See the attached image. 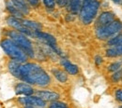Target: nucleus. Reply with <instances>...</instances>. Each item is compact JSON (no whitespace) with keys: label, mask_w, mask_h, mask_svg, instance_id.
I'll list each match as a JSON object with an SVG mask.
<instances>
[{"label":"nucleus","mask_w":122,"mask_h":108,"mask_svg":"<svg viewBox=\"0 0 122 108\" xmlns=\"http://www.w3.org/2000/svg\"><path fill=\"white\" fill-rule=\"evenodd\" d=\"M117 19L116 14L112 11H103L97 17V20L95 22V28L97 27H102L110 24Z\"/></svg>","instance_id":"9"},{"label":"nucleus","mask_w":122,"mask_h":108,"mask_svg":"<svg viewBox=\"0 0 122 108\" xmlns=\"http://www.w3.org/2000/svg\"><path fill=\"white\" fill-rule=\"evenodd\" d=\"M51 72H52V75L56 77V79L58 80L60 83H66L69 79L67 73L58 68H53Z\"/></svg>","instance_id":"16"},{"label":"nucleus","mask_w":122,"mask_h":108,"mask_svg":"<svg viewBox=\"0 0 122 108\" xmlns=\"http://www.w3.org/2000/svg\"><path fill=\"white\" fill-rule=\"evenodd\" d=\"M7 9H8V10L10 11V13L11 14V16H14V17L19 18V19H22V18L24 17V14L16 9L15 7L13 6V4L11 3L10 0L9 2H7Z\"/></svg>","instance_id":"19"},{"label":"nucleus","mask_w":122,"mask_h":108,"mask_svg":"<svg viewBox=\"0 0 122 108\" xmlns=\"http://www.w3.org/2000/svg\"><path fill=\"white\" fill-rule=\"evenodd\" d=\"M105 55L108 58H118L122 57V44L108 47L105 50Z\"/></svg>","instance_id":"13"},{"label":"nucleus","mask_w":122,"mask_h":108,"mask_svg":"<svg viewBox=\"0 0 122 108\" xmlns=\"http://www.w3.org/2000/svg\"><path fill=\"white\" fill-rule=\"evenodd\" d=\"M47 108H70L69 104L65 102H61L59 100L51 102L49 104V105L47 106Z\"/></svg>","instance_id":"21"},{"label":"nucleus","mask_w":122,"mask_h":108,"mask_svg":"<svg viewBox=\"0 0 122 108\" xmlns=\"http://www.w3.org/2000/svg\"><path fill=\"white\" fill-rule=\"evenodd\" d=\"M7 23L10 27L14 28L16 31L20 32V33H22L27 36H35L36 32L27 28L26 26H25L23 22H22V19L16 18L14 16H10L7 18Z\"/></svg>","instance_id":"8"},{"label":"nucleus","mask_w":122,"mask_h":108,"mask_svg":"<svg viewBox=\"0 0 122 108\" xmlns=\"http://www.w3.org/2000/svg\"><path fill=\"white\" fill-rule=\"evenodd\" d=\"M118 108H122V104H121V105H119V106H118Z\"/></svg>","instance_id":"28"},{"label":"nucleus","mask_w":122,"mask_h":108,"mask_svg":"<svg viewBox=\"0 0 122 108\" xmlns=\"http://www.w3.org/2000/svg\"><path fill=\"white\" fill-rule=\"evenodd\" d=\"M69 10L72 14H78L80 13V10L82 9V5L80 3V0H71V2L68 4Z\"/></svg>","instance_id":"17"},{"label":"nucleus","mask_w":122,"mask_h":108,"mask_svg":"<svg viewBox=\"0 0 122 108\" xmlns=\"http://www.w3.org/2000/svg\"><path fill=\"white\" fill-rule=\"evenodd\" d=\"M26 1L30 4L32 7H34V8L38 7L39 4H40V0H26Z\"/></svg>","instance_id":"27"},{"label":"nucleus","mask_w":122,"mask_h":108,"mask_svg":"<svg viewBox=\"0 0 122 108\" xmlns=\"http://www.w3.org/2000/svg\"><path fill=\"white\" fill-rule=\"evenodd\" d=\"M10 1L13 4V6L24 15H26L29 13V8L27 7L26 2L25 0H10Z\"/></svg>","instance_id":"15"},{"label":"nucleus","mask_w":122,"mask_h":108,"mask_svg":"<svg viewBox=\"0 0 122 108\" xmlns=\"http://www.w3.org/2000/svg\"><path fill=\"white\" fill-rule=\"evenodd\" d=\"M22 62L15 61V60H10V62L8 64V68L9 71L10 72V74L13 77H17L20 79V74H21V66H22Z\"/></svg>","instance_id":"14"},{"label":"nucleus","mask_w":122,"mask_h":108,"mask_svg":"<svg viewBox=\"0 0 122 108\" xmlns=\"http://www.w3.org/2000/svg\"><path fill=\"white\" fill-rule=\"evenodd\" d=\"M20 79L33 86L47 87L51 84V77L38 63L25 62L21 66Z\"/></svg>","instance_id":"1"},{"label":"nucleus","mask_w":122,"mask_h":108,"mask_svg":"<svg viewBox=\"0 0 122 108\" xmlns=\"http://www.w3.org/2000/svg\"><path fill=\"white\" fill-rule=\"evenodd\" d=\"M122 68V61H116V62L110 63L107 66V70L109 73H115Z\"/></svg>","instance_id":"20"},{"label":"nucleus","mask_w":122,"mask_h":108,"mask_svg":"<svg viewBox=\"0 0 122 108\" xmlns=\"http://www.w3.org/2000/svg\"><path fill=\"white\" fill-rule=\"evenodd\" d=\"M121 4H122V2H121Z\"/></svg>","instance_id":"29"},{"label":"nucleus","mask_w":122,"mask_h":108,"mask_svg":"<svg viewBox=\"0 0 122 108\" xmlns=\"http://www.w3.org/2000/svg\"><path fill=\"white\" fill-rule=\"evenodd\" d=\"M100 5L99 0H90L82 8L79 13V18L85 25H89L93 22L95 18L98 16Z\"/></svg>","instance_id":"4"},{"label":"nucleus","mask_w":122,"mask_h":108,"mask_svg":"<svg viewBox=\"0 0 122 108\" xmlns=\"http://www.w3.org/2000/svg\"><path fill=\"white\" fill-rule=\"evenodd\" d=\"M118 44H122V33L118 34L117 36L109 39L107 41V46L111 47V46H115V45H118Z\"/></svg>","instance_id":"22"},{"label":"nucleus","mask_w":122,"mask_h":108,"mask_svg":"<svg viewBox=\"0 0 122 108\" xmlns=\"http://www.w3.org/2000/svg\"><path fill=\"white\" fill-rule=\"evenodd\" d=\"M36 95L40 98H41L42 100H44L45 102H54L56 101L60 98V95L57 92L55 91H37Z\"/></svg>","instance_id":"11"},{"label":"nucleus","mask_w":122,"mask_h":108,"mask_svg":"<svg viewBox=\"0 0 122 108\" xmlns=\"http://www.w3.org/2000/svg\"><path fill=\"white\" fill-rule=\"evenodd\" d=\"M35 92L33 87L30 84L26 82H21L18 83L15 86V93L17 95H23V96H30Z\"/></svg>","instance_id":"10"},{"label":"nucleus","mask_w":122,"mask_h":108,"mask_svg":"<svg viewBox=\"0 0 122 108\" xmlns=\"http://www.w3.org/2000/svg\"><path fill=\"white\" fill-rule=\"evenodd\" d=\"M23 23L25 26H26L27 28H29L33 31H41V24L38 22H34V21H29V20H22Z\"/></svg>","instance_id":"18"},{"label":"nucleus","mask_w":122,"mask_h":108,"mask_svg":"<svg viewBox=\"0 0 122 108\" xmlns=\"http://www.w3.org/2000/svg\"><path fill=\"white\" fill-rule=\"evenodd\" d=\"M18 102L23 108H47V102L37 95L20 97Z\"/></svg>","instance_id":"6"},{"label":"nucleus","mask_w":122,"mask_h":108,"mask_svg":"<svg viewBox=\"0 0 122 108\" xmlns=\"http://www.w3.org/2000/svg\"><path fill=\"white\" fill-rule=\"evenodd\" d=\"M9 37H10V39L15 42L18 46L20 47L25 52V54L29 57V58H34L35 56V51L33 48L32 42L29 40V38L27 37V35L20 33V32L16 31V30H11L8 33Z\"/></svg>","instance_id":"5"},{"label":"nucleus","mask_w":122,"mask_h":108,"mask_svg":"<svg viewBox=\"0 0 122 108\" xmlns=\"http://www.w3.org/2000/svg\"><path fill=\"white\" fill-rule=\"evenodd\" d=\"M120 33H122V22L117 19L108 25L95 28L96 37L102 41H108Z\"/></svg>","instance_id":"3"},{"label":"nucleus","mask_w":122,"mask_h":108,"mask_svg":"<svg viewBox=\"0 0 122 108\" xmlns=\"http://www.w3.org/2000/svg\"><path fill=\"white\" fill-rule=\"evenodd\" d=\"M35 37L38 38V39H40L41 41H42L50 48H52L55 51V53H56V54H58L60 56H63V53L61 52V50L58 48V47L56 45V37H54L52 35L41 31H37L35 33Z\"/></svg>","instance_id":"7"},{"label":"nucleus","mask_w":122,"mask_h":108,"mask_svg":"<svg viewBox=\"0 0 122 108\" xmlns=\"http://www.w3.org/2000/svg\"><path fill=\"white\" fill-rule=\"evenodd\" d=\"M60 64L63 66L64 70H65L69 75H71V76H76V75H78V73H79V68H78V66H77L76 64L71 62L69 60L64 59V58L61 59Z\"/></svg>","instance_id":"12"},{"label":"nucleus","mask_w":122,"mask_h":108,"mask_svg":"<svg viewBox=\"0 0 122 108\" xmlns=\"http://www.w3.org/2000/svg\"><path fill=\"white\" fill-rule=\"evenodd\" d=\"M42 2L48 9H54L56 7V0H42Z\"/></svg>","instance_id":"24"},{"label":"nucleus","mask_w":122,"mask_h":108,"mask_svg":"<svg viewBox=\"0 0 122 108\" xmlns=\"http://www.w3.org/2000/svg\"><path fill=\"white\" fill-rule=\"evenodd\" d=\"M94 62H95L96 65L100 66V65L103 62V59H102V57L101 55H97V56H95V58H94Z\"/></svg>","instance_id":"26"},{"label":"nucleus","mask_w":122,"mask_h":108,"mask_svg":"<svg viewBox=\"0 0 122 108\" xmlns=\"http://www.w3.org/2000/svg\"><path fill=\"white\" fill-rule=\"evenodd\" d=\"M111 79H112V81H113L114 83H118L119 81H121V79H122V68L120 69V70H118V71H117V72L113 73V75H112V77H111Z\"/></svg>","instance_id":"23"},{"label":"nucleus","mask_w":122,"mask_h":108,"mask_svg":"<svg viewBox=\"0 0 122 108\" xmlns=\"http://www.w3.org/2000/svg\"><path fill=\"white\" fill-rule=\"evenodd\" d=\"M114 96L118 103L122 104V89H117L114 92Z\"/></svg>","instance_id":"25"},{"label":"nucleus","mask_w":122,"mask_h":108,"mask_svg":"<svg viewBox=\"0 0 122 108\" xmlns=\"http://www.w3.org/2000/svg\"><path fill=\"white\" fill-rule=\"evenodd\" d=\"M0 46L3 48V50L6 52V54L11 60H15V61L22 62V63H25V62H26L28 56L11 39H9V38L3 39L0 42Z\"/></svg>","instance_id":"2"}]
</instances>
